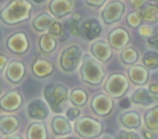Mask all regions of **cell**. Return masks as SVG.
Instances as JSON below:
<instances>
[{
	"mask_svg": "<svg viewBox=\"0 0 158 139\" xmlns=\"http://www.w3.org/2000/svg\"><path fill=\"white\" fill-rule=\"evenodd\" d=\"M4 139H25V138L20 134H11V135H6Z\"/></svg>",
	"mask_w": 158,
	"mask_h": 139,
	"instance_id": "44",
	"label": "cell"
},
{
	"mask_svg": "<svg viewBox=\"0 0 158 139\" xmlns=\"http://www.w3.org/2000/svg\"><path fill=\"white\" fill-rule=\"evenodd\" d=\"M2 96V84H1V80H0V97Z\"/></svg>",
	"mask_w": 158,
	"mask_h": 139,
	"instance_id": "45",
	"label": "cell"
},
{
	"mask_svg": "<svg viewBox=\"0 0 158 139\" xmlns=\"http://www.w3.org/2000/svg\"><path fill=\"white\" fill-rule=\"evenodd\" d=\"M32 4L28 0H11L0 10V20L6 25H16L30 18Z\"/></svg>",
	"mask_w": 158,
	"mask_h": 139,
	"instance_id": "2",
	"label": "cell"
},
{
	"mask_svg": "<svg viewBox=\"0 0 158 139\" xmlns=\"http://www.w3.org/2000/svg\"><path fill=\"white\" fill-rule=\"evenodd\" d=\"M65 117L69 121H77L80 117V109H79V107H75V106L68 107L67 108V112H65Z\"/></svg>",
	"mask_w": 158,
	"mask_h": 139,
	"instance_id": "35",
	"label": "cell"
},
{
	"mask_svg": "<svg viewBox=\"0 0 158 139\" xmlns=\"http://www.w3.org/2000/svg\"><path fill=\"white\" fill-rule=\"evenodd\" d=\"M153 32H154V30H153V27L152 26H149V25H141L139 27H138V33L142 36V37H152V34H153Z\"/></svg>",
	"mask_w": 158,
	"mask_h": 139,
	"instance_id": "36",
	"label": "cell"
},
{
	"mask_svg": "<svg viewBox=\"0 0 158 139\" xmlns=\"http://www.w3.org/2000/svg\"><path fill=\"white\" fill-rule=\"evenodd\" d=\"M88 92L83 89H73L69 92V101L73 103L75 107H83L88 102Z\"/></svg>",
	"mask_w": 158,
	"mask_h": 139,
	"instance_id": "29",
	"label": "cell"
},
{
	"mask_svg": "<svg viewBox=\"0 0 158 139\" xmlns=\"http://www.w3.org/2000/svg\"><path fill=\"white\" fill-rule=\"evenodd\" d=\"M79 71H80L81 81L90 86H98L104 81L105 69L102 64L96 58H94L90 53L83 54Z\"/></svg>",
	"mask_w": 158,
	"mask_h": 139,
	"instance_id": "1",
	"label": "cell"
},
{
	"mask_svg": "<svg viewBox=\"0 0 158 139\" xmlns=\"http://www.w3.org/2000/svg\"><path fill=\"white\" fill-rule=\"evenodd\" d=\"M90 54L96 58L100 63H106L111 59L112 55V48L111 46L105 41H95L90 46Z\"/></svg>",
	"mask_w": 158,
	"mask_h": 139,
	"instance_id": "14",
	"label": "cell"
},
{
	"mask_svg": "<svg viewBox=\"0 0 158 139\" xmlns=\"http://www.w3.org/2000/svg\"><path fill=\"white\" fill-rule=\"evenodd\" d=\"M69 90L65 85L59 82L47 84L43 89V97L49 109L54 113H60L69 100Z\"/></svg>",
	"mask_w": 158,
	"mask_h": 139,
	"instance_id": "3",
	"label": "cell"
},
{
	"mask_svg": "<svg viewBox=\"0 0 158 139\" xmlns=\"http://www.w3.org/2000/svg\"><path fill=\"white\" fill-rule=\"evenodd\" d=\"M64 33H65V28H64V26H63L60 22H58V21H53L52 25H51L49 28H48V34L53 36L54 38H56V37L63 38V37H64Z\"/></svg>",
	"mask_w": 158,
	"mask_h": 139,
	"instance_id": "32",
	"label": "cell"
},
{
	"mask_svg": "<svg viewBox=\"0 0 158 139\" xmlns=\"http://www.w3.org/2000/svg\"><path fill=\"white\" fill-rule=\"evenodd\" d=\"M143 66H146L148 70H156L158 69V52L151 49L147 50L142 57Z\"/></svg>",
	"mask_w": 158,
	"mask_h": 139,
	"instance_id": "31",
	"label": "cell"
},
{
	"mask_svg": "<svg viewBox=\"0 0 158 139\" xmlns=\"http://www.w3.org/2000/svg\"><path fill=\"white\" fill-rule=\"evenodd\" d=\"M146 1L147 0H130L133 9H141L143 5H146Z\"/></svg>",
	"mask_w": 158,
	"mask_h": 139,
	"instance_id": "41",
	"label": "cell"
},
{
	"mask_svg": "<svg viewBox=\"0 0 158 139\" xmlns=\"http://www.w3.org/2000/svg\"><path fill=\"white\" fill-rule=\"evenodd\" d=\"M2 1H4V0H0V4H1V2H2Z\"/></svg>",
	"mask_w": 158,
	"mask_h": 139,
	"instance_id": "51",
	"label": "cell"
},
{
	"mask_svg": "<svg viewBox=\"0 0 158 139\" xmlns=\"http://www.w3.org/2000/svg\"><path fill=\"white\" fill-rule=\"evenodd\" d=\"M143 138L144 139H153V132H151L148 129L143 130Z\"/></svg>",
	"mask_w": 158,
	"mask_h": 139,
	"instance_id": "43",
	"label": "cell"
},
{
	"mask_svg": "<svg viewBox=\"0 0 158 139\" xmlns=\"http://www.w3.org/2000/svg\"><path fill=\"white\" fill-rule=\"evenodd\" d=\"M59 139H78V138H72V137H68V138H59Z\"/></svg>",
	"mask_w": 158,
	"mask_h": 139,
	"instance_id": "47",
	"label": "cell"
},
{
	"mask_svg": "<svg viewBox=\"0 0 158 139\" xmlns=\"http://www.w3.org/2000/svg\"><path fill=\"white\" fill-rule=\"evenodd\" d=\"M0 41H1V31H0Z\"/></svg>",
	"mask_w": 158,
	"mask_h": 139,
	"instance_id": "50",
	"label": "cell"
},
{
	"mask_svg": "<svg viewBox=\"0 0 158 139\" xmlns=\"http://www.w3.org/2000/svg\"><path fill=\"white\" fill-rule=\"evenodd\" d=\"M107 39H109V44L111 46V48L116 49V50H123L127 44L130 43V33L122 28V27H117V28H114L112 31H110L109 36H107Z\"/></svg>",
	"mask_w": 158,
	"mask_h": 139,
	"instance_id": "12",
	"label": "cell"
},
{
	"mask_svg": "<svg viewBox=\"0 0 158 139\" xmlns=\"http://www.w3.org/2000/svg\"><path fill=\"white\" fill-rule=\"evenodd\" d=\"M6 47H7V49L11 53L17 54V55H21V54H25L28 50L30 42H28L27 36L23 32H15V33H12L7 38Z\"/></svg>",
	"mask_w": 158,
	"mask_h": 139,
	"instance_id": "9",
	"label": "cell"
},
{
	"mask_svg": "<svg viewBox=\"0 0 158 139\" xmlns=\"http://www.w3.org/2000/svg\"><path fill=\"white\" fill-rule=\"evenodd\" d=\"M147 43H148V46H149L153 50L158 52V28H156V30H154V32H153L152 37H149V38H148Z\"/></svg>",
	"mask_w": 158,
	"mask_h": 139,
	"instance_id": "37",
	"label": "cell"
},
{
	"mask_svg": "<svg viewBox=\"0 0 158 139\" xmlns=\"http://www.w3.org/2000/svg\"><path fill=\"white\" fill-rule=\"evenodd\" d=\"M131 98L130 97H122V98H120V102H118V105H120V107L121 108H130V106H131Z\"/></svg>",
	"mask_w": 158,
	"mask_h": 139,
	"instance_id": "40",
	"label": "cell"
},
{
	"mask_svg": "<svg viewBox=\"0 0 158 139\" xmlns=\"http://www.w3.org/2000/svg\"><path fill=\"white\" fill-rule=\"evenodd\" d=\"M26 139H48V132L42 122H33L28 125Z\"/></svg>",
	"mask_w": 158,
	"mask_h": 139,
	"instance_id": "23",
	"label": "cell"
},
{
	"mask_svg": "<svg viewBox=\"0 0 158 139\" xmlns=\"http://www.w3.org/2000/svg\"><path fill=\"white\" fill-rule=\"evenodd\" d=\"M143 121H144V125L148 130H151L153 133L158 132V105L147 109V112L144 113Z\"/></svg>",
	"mask_w": 158,
	"mask_h": 139,
	"instance_id": "25",
	"label": "cell"
},
{
	"mask_svg": "<svg viewBox=\"0 0 158 139\" xmlns=\"http://www.w3.org/2000/svg\"><path fill=\"white\" fill-rule=\"evenodd\" d=\"M90 108L95 114L106 117L114 109V100L107 93H96L90 100Z\"/></svg>",
	"mask_w": 158,
	"mask_h": 139,
	"instance_id": "7",
	"label": "cell"
},
{
	"mask_svg": "<svg viewBox=\"0 0 158 139\" xmlns=\"http://www.w3.org/2000/svg\"><path fill=\"white\" fill-rule=\"evenodd\" d=\"M51 128H52V132L53 134L56 135H59V137H64V135H68L72 133V124H70V121L64 117V116H54L51 121Z\"/></svg>",
	"mask_w": 158,
	"mask_h": 139,
	"instance_id": "19",
	"label": "cell"
},
{
	"mask_svg": "<svg viewBox=\"0 0 158 139\" xmlns=\"http://www.w3.org/2000/svg\"><path fill=\"white\" fill-rule=\"evenodd\" d=\"M26 112H27V116L33 121H44L48 117L49 107L43 100L35 98L28 102L26 107Z\"/></svg>",
	"mask_w": 158,
	"mask_h": 139,
	"instance_id": "10",
	"label": "cell"
},
{
	"mask_svg": "<svg viewBox=\"0 0 158 139\" xmlns=\"http://www.w3.org/2000/svg\"><path fill=\"white\" fill-rule=\"evenodd\" d=\"M36 4H41V2H43V1H46V0H33Z\"/></svg>",
	"mask_w": 158,
	"mask_h": 139,
	"instance_id": "46",
	"label": "cell"
},
{
	"mask_svg": "<svg viewBox=\"0 0 158 139\" xmlns=\"http://www.w3.org/2000/svg\"><path fill=\"white\" fill-rule=\"evenodd\" d=\"M7 64H9V58L5 54H1L0 53V73H2L6 69Z\"/></svg>",
	"mask_w": 158,
	"mask_h": 139,
	"instance_id": "39",
	"label": "cell"
},
{
	"mask_svg": "<svg viewBox=\"0 0 158 139\" xmlns=\"http://www.w3.org/2000/svg\"><path fill=\"white\" fill-rule=\"evenodd\" d=\"M81 59H83L81 48L77 44L69 46L65 49H63L59 55V66L64 73H73L80 66Z\"/></svg>",
	"mask_w": 158,
	"mask_h": 139,
	"instance_id": "5",
	"label": "cell"
},
{
	"mask_svg": "<svg viewBox=\"0 0 158 139\" xmlns=\"http://www.w3.org/2000/svg\"><path fill=\"white\" fill-rule=\"evenodd\" d=\"M101 30L102 28H101L100 22L93 17L85 18L81 23V36H84L85 39H88V41H91V39H95L96 37H99L101 33Z\"/></svg>",
	"mask_w": 158,
	"mask_h": 139,
	"instance_id": "17",
	"label": "cell"
},
{
	"mask_svg": "<svg viewBox=\"0 0 158 139\" xmlns=\"http://www.w3.org/2000/svg\"><path fill=\"white\" fill-rule=\"evenodd\" d=\"M147 89H148L149 93H151L156 100H158V80L154 81V82H151Z\"/></svg>",
	"mask_w": 158,
	"mask_h": 139,
	"instance_id": "38",
	"label": "cell"
},
{
	"mask_svg": "<svg viewBox=\"0 0 158 139\" xmlns=\"http://www.w3.org/2000/svg\"><path fill=\"white\" fill-rule=\"evenodd\" d=\"M20 127V119L12 114H2L0 116V132L4 135L15 134V132Z\"/></svg>",
	"mask_w": 158,
	"mask_h": 139,
	"instance_id": "21",
	"label": "cell"
},
{
	"mask_svg": "<svg viewBox=\"0 0 158 139\" xmlns=\"http://www.w3.org/2000/svg\"><path fill=\"white\" fill-rule=\"evenodd\" d=\"M74 6L75 4L73 0H51L48 9L54 17L60 18L68 14H72L74 10Z\"/></svg>",
	"mask_w": 158,
	"mask_h": 139,
	"instance_id": "15",
	"label": "cell"
},
{
	"mask_svg": "<svg viewBox=\"0 0 158 139\" xmlns=\"http://www.w3.org/2000/svg\"><path fill=\"white\" fill-rule=\"evenodd\" d=\"M128 87H130L128 79L121 73L110 74L104 84L105 92L111 98H122L127 92Z\"/></svg>",
	"mask_w": 158,
	"mask_h": 139,
	"instance_id": "6",
	"label": "cell"
},
{
	"mask_svg": "<svg viewBox=\"0 0 158 139\" xmlns=\"http://www.w3.org/2000/svg\"><path fill=\"white\" fill-rule=\"evenodd\" d=\"M126 22H127V25H128L130 27L136 28V27H139V26H141L142 17H141L139 12L132 11V12H130V14L126 16Z\"/></svg>",
	"mask_w": 158,
	"mask_h": 139,
	"instance_id": "33",
	"label": "cell"
},
{
	"mask_svg": "<svg viewBox=\"0 0 158 139\" xmlns=\"http://www.w3.org/2000/svg\"><path fill=\"white\" fill-rule=\"evenodd\" d=\"M139 15L146 22L158 21V6L154 4H146L139 9Z\"/></svg>",
	"mask_w": 158,
	"mask_h": 139,
	"instance_id": "27",
	"label": "cell"
},
{
	"mask_svg": "<svg viewBox=\"0 0 158 139\" xmlns=\"http://www.w3.org/2000/svg\"><path fill=\"white\" fill-rule=\"evenodd\" d=\"M52 22H53L52 16L49 14H47V12H42V14H40L38 16H36L33 18L32 27L37 32H44V31H48V28L52 25Z\"/></svg>",
	"mask_w": 158,
	"mask_h": 139,
	"instance_id": "26",
	"label": "cell"
},
{
	"mask_svg": "<svg viewBox=\"0 0 158 139\" xmlns=\"http://www.w3.org/2000/svg\"><path fill=\"white\" fill-rule=\"evenodd\" d=\"M127 75H128V79L131 80V82H133L135 85L144 86L149 79V70L143 65L135 64L128 68Z\"/></svg>",
	"mask_w": 158,
	"mask_h": 139,
	"instance_id": "16",
	"label": "cell"
},
{
	"mask_svg": "<svg viewBox=\"0 0 158 139\" xmlns=\"http://www.w3.org/2000/svg\"><path fill=\"white\" fill-rule=\"evenodd\" d=\"M118 122L120 124L128 129V130H135L141 127V114L137 111H126L122 112L118 116Z\"/></svg>",
	"mask_w": 158,
	"mask_h": 139,
	"instance_id": "18",
	"label": "cell"
},
{
	"mask_svg": "<svg viewBox=\"0 0 158 139\" xmlns=\"http://www.w3.org/2000/svg\"><path fill=\"white\" fill-rule=\"evenodd\" d=\"M22 106V96L19 90H10L0 97V109L15 112Z\"/></svg>",
	"mask_w": 158,
	"mask_h": 139,
	"instance_id": "11",
	"label": "cell"
},
{
	"mask_svg": "<svg viewBox=\"0 0 158 139\" xmlns=\"http://www.w3.org/2000/svg\"><path fill=\"white\" fill-rule=\"evenodd\" d=\"M83 16L79 12H74L70 15V17L65 22V28L68 30V32L75 37H80L81 36V23H83Z\"/></svg>",
	"mask_w": 158,
	"mask_h": 139,
	"instance_id": "24",
	"label": "cell"
},
{
	"mask_svg": "<svg viewBox=\"0 0 158 139\" xmlns=\"http://www.w3.org/2000/svg\"><path fill=\"white\" fill-rule=\"evenodd\" d=\"M74 129L77 134L83 139H95L102 134L104 125L99 119L89 116H83L75 121Z\"/></svg>",
	"mask_w": 158,
	"mask_h": 139,
	"instance_id": "4",
	"label": "cell"
},
{
	"mask_svg": "<svg viewBox=\"0 0 158 139\" xmlns=\"http://www.w3.org/2000/svg\"><path fill=\"white\" fill-rule=\"evenodd\" d=\"M120 59L126 65H135V63L138 60V52L133 47H127L123 50H121Z\"/></svg>",
	"mask_w": 158,
	"mask_h": 139,
	"instance_id": "30",
	"label": "cell"
},
{
	"mask_svg": "<svg viewBox=\"0 0 158 139\" xmlns=\"http://www.w3.org/2000/svg\"><path fill=\"white\" fill-rule=\"evenodd\" d=\"M31 69H32V74L36 77L42 79V77H47V76L52 75V73L54 70V65L47 59L37 58L33 60Z\"/></svg>",
	"mask_w": 158,
	"mask_h": 139,
	"instance_id": "20",
	"label": "cell"
},
{
	"mask_svg": "<svg viewBox=\"0 0 158 139\" xmlns=\"http://www.w3.org/2000/svg\"><path fill=\"white\" fill-rule=\"evenodd\" d=\"M151 1H153V2H158V0H151Z\"/></svg>",
	"mask_w": 158,
	"mask_h": 139,
	"instance_id": "49",
	"label": "cell"
},
{
	"mask_svg": "<svg viewBox=\"0 0 158 139\" xmlns=\"http://www.w3.org/2000/svg\"><path fill=\"white\" fill-rule=\"evenodd\" d=\"M115 139H141V138H139V135H138L136 132H133V130L122 129V130H120V132L116 134Z\"/></svg>",
	"mask_w": 158,
	"mask_h": 139,
	"instance_id": "34",
	"label": "cell"
},
{
	"mask_svg": "<svg viewBox=\"0 0 158 139\" xmlns=\"http://www.w3.org/2000/svg\"><path fill=\"white\" fill-rule=\"evenodd\" d=\"M106 0H85V2L88 4V5H90V6H101V5H104V2H105Z\"/></svg>",
	"mask_w": 158,
	"mask_h": 139,
	"instance_id": "42",
	"label": "cell"
},
{
	"mask_svg": "<svg viewBox=\"0 0 158 139\" xmlns=\"http://www.w3.org/2000/svg\"><path fill=\"white\" fill-rule=\"evenodd\" d=\"M101 139H111L110 137H104V138H101Z\"/></svg>",
	"mask_w": 158,
	"mask_h": 139,
	"instance_id": "48",
	"label": "cell"
},
{
	"mask_svg": "<svg viewBox=\"0 0 158 139\" xmlns=\"http://www.w3.org/2000/svg\"><path fill=\"white\" fill-rule=\"evenodd\" d=\"M26 74V68L25 64L20 60H11L9 62L6 69H5V75L9 82L11 84H20Z\"/></svg>",
	"mask_w": 158,
	"mask_h": 139,
	"instance_id": "13",
	"label": "cell"
},
{
	"mask_svg": "<svg viewBox=\"0 0 158 139\" xmlns=\"http://www.w3.org/2000/svg\"><path fill=\"white\" fill-rule=\"evenodd\" d=\"M131 102H133L135 105H139V106H148V105H152L154 101H157L148 91L147 87H138L136 89L132 95H131Z\"/></svg>",
	"mask_w": 158,
	"mask_h": 139,
	"instance_id": "22",
	"label": "cell"
},
{
	"mask_svg": "<svg viewBox=\"0 0 158 139\" xmlns=\"http://www.w3.org/2000/svg\"><path fill=\"white\" fill-rule=\"evenodd\" d=\"M123 11H125L123 2H121L118 0H112V1L107 2L105 5L104 10L101 11V18H102L104 23L111 25L114 22H117L122 17Z\"/></svg>",
	"mask_w": 158,
	"mask_h": 139,
	"instance_id": "8",
	"label": "cell"
},
{
	"mask_svg": "<svg viewBox=\"0 0 158 139\" xmlns=\"http://www.w3.org/2000/svg\"><path fill=\"white\" fill-rule=\"evenodd\" d=\"M38 47H40V49H41L42 53L49 54V53H52L56 49V47H57V39L53 36L48 34V33L42 34L40 37V41H38Z\"/></svg>",
	"mask_w": 158,
	"mask_h": 139,
	"instance_id": "28",
	"label": "cell"
}]
</instances>
